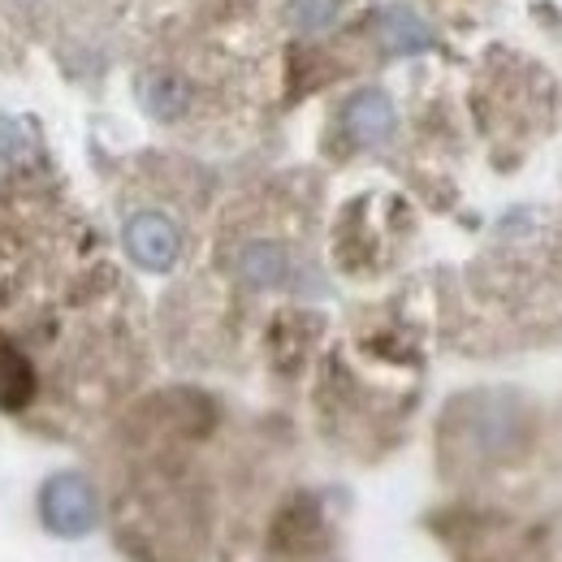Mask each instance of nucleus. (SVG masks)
<instances>
[{
    "instance_id": "10",
    "label": "nucleus",
    "mask_w": 562,
    "mask_h": 562,
    "mask_svg": "<svg viewBox=\"0 0 562 562\" xmlns=\"http://www.w3.org/2000/svg\"><path fill=\"white\" fill-rule=\"evenodd\" d=\"M338 18H342V0H290V4H285V22H290V31H299V35H321V31H329Z\"/></svg>"
},
{
    "instance_id": "4",
    "label": "nucleus",
    "mask_w": 562,
    "mask_h": 562,
    "mask_svg": "<svg viewBox=\"0 0 562 562\" xmlns=\"http://www.w3.org/2000/svg\"><path fill=\"white\" fill-rule=\"evenodd\" d=\"M122 247L143 273H169L182 260V225L160 209H139L122 225Z\"/></svg>"
},
{
    "instance_id": "11",
    "label": "nucleus",
    "mask_w": 562,
    "mask_h": 562,
    "mask_svg": "<svg viewBox=\"0 0 562 562\" xmlns=\"http://www.w3.org/2000/svg\"><path fill=\"white\" fill-rule=\"evenodd\" d=\"M22 151H26V131H22L18 122L0 117V160H13V156H22Z\"/></svg>"
},
{
    "instance_id": "1",
    "label": "nucleus",
    "mask_w": 562,
    "mask_h": 562,
    "mask_svg": "<svg viewBox=\"0 0 562 562\" xmlns=\"http://www.w3.org/2000/svg\"><path fill=\"white\" fill-rule=\"evenodd\" d=\"M532 407L510 390H472L454 398L437 428L441 463L459 476H476L519 459L532 446Z\"/></svg>"
},
{
    "instance_id": "5",
    "label": "nucleus",
    "mask_w": 562,
    "mask_h": 562,
    "mask_svg": "<svg viewBox=\"0 0 562 562\" xmlns=\"http://www.w3.org/2000/svg\"><path fill=\"white\" fill-rule=\"evenodd\" d=\"M229 273L247 290H285L294 281V256L278 238H243L229 256Z\"/></svg>"
},
{
    "instance_id": "7",
    "label": "nucleus",
    "mask_w": 562,
    "mask_h": 562,
    "mask_svg": "<svg viewBox=\"0 0 562 562\" xmlns=\"http://www.w3.org/2000/svg\"><path fill=\"white\" fill-rule=\"evenodd\" d=\"M376 44L390 57H420V53L437 48V35H432V26L424 22L416 9L390 4V9L376 13Z\"/></svg>"
},
{
    "instance_id": "8",
    "label": "nucleus",
    "mask_w": 562,
    "mask_h": 562,
    "mask_svg": "<svg viewBox=\"0 0 562 562\" xmlns=\"http://www.w3.org/2000/svg\"><path fill=\"white\" fill-rule=\"evenodd\" d=\"M139 104L151 122L173 126V122H182V117L191 113L195 91H191V82H187L182 74L151 70V74H143L139 78Z\"/></svg>"
},
{
    "instance_id": "3",
    "label": "nucleus",
    "mask_w": 562,
    "mask_h": 562,
    "mask_svg": "<svg viewBox=\"0 0 562 562\" xmlns=\"http://www.w3.org/2000/svg\"><path fill=\"white\" fill-rule=\"evenodd\" d=\"M269 550L281 562H312L329 554V524H325V510L316 497L294 493L281 506L273 515V528H269Z\"/></svg>"
},
{
    "instance_id": "9",
    "label": "nucleus",
    "mask_w": 562,
    "mask_h": 562,
    "mask_svg": "<svg viewBox=\"0 0 562 562\" xmlns=\"http://www.w3.org/2000/svg\"><path fill=\"white\" fill-rule=\"evenodd\" d=\"M35 398V372L22 359V351H13V342L0 338V407L4 412H22Z\"/></svg>"
},
{
    "instance_id": "2",
    "label": "nucleus",
    "mask_w": 562,
    "mask_h": 562,
    "mask_svg": "<svg viewBox=\"0 0 562 562\" xmlns=\"http://www.w3.org/2000/svg\"><path fill=\"white\" fill-rule=\"evenodd\" d=\"M40 519L53 537L82 541L100 524V493L82 472H57L40 490Z\"/></svg>"
},
{
    "instance_id": "6",
    "label": "nucleus",
    "mask_w": 562,
    "mask_h": 562,
    "mask_svg": "<svg viewBox=\"0 0 562 562\" xmlns=\"http://www.w3.org/2000/svg\"><path fill=\"white\" fill-rule=\"evenodd\" d=\"M398 131V109L381 87H363L342 104V135L359 151L385 147Z\"/></svg>"
}]
</instances>
